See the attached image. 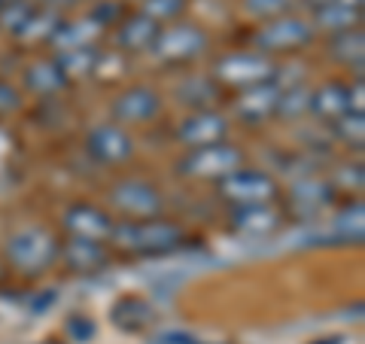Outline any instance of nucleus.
<instances>
[{"label":"nucleus","instance_id":"f257e3e1","mask_svg":"<svg viewBox=\"0 0 365 344\" xmlns=\"http://www.w3.org/2000/svg\"><path fill=\"white\" fill-rule=\"evenodd\" d=\"M110 241L116 244L125 253H134V256H165V253H174L186 244V235L177 223H168V220H131V223H119L113 228Z\"/></svg>","mask_w":365,"mask_h":344},{"label":"nucleus","instance_id":"f03ea898","mask_svg":"<svg viewBox=\"0 0 365 344\" xmlns=\"http://www.w3.org/2000/svg\"><path fill=\"white\" fill-rule=\"evenodd\" d=\"M58 238L49 228H21L9 238L6 244V256L13 262V268L21 274H43L58 262Z\"/></svg>","mask_w":365,"mask_h":344},{"label":"nucleus","instance_id":"7ed1b4c3","mask_svg":"<svg viewBox=\"0 0 365 344\" xmlns=\"http://www.w3.org/2000/svg\"><path fill=\"white\" fill-rule=\"evenodd\" d=\"M237 168H244V156L235 143H225V141L210 143V146H195L177 165L180 174L195 177V180H216V183Z\"/></svg>","mask_w":365,"mask_h":344},{"label":"nucleus","instance_id":"20e7f679","mask_svg":"<svg viewBox=\"0 0 365 344\" xmlns=\"http://www.w3.org/2000/svg\"><path fill=\"white\" fill-rule=\"evenodd\" d=\"M220 195L232 208H253V204H274L277 198V183L265 171L237 168L220 180Z\"/></svg>","mask_w":365,"mask_h":344},{"label":"nucleus","instance_id":"39448f33","mask_svg":"<svg viewBox=\"0 0 365 344\" xmlns=\"http://www.w3.org/2000/svg\"><path fill=\"white\" fill-rule=\"evenodd\" d=\"M274 74H277V64H274L271 55H262V52L225 55V59L216 64L220 83L235 86V88H253L262 83H274Z\"/></svg>","mask_w":365,"mask_h":344},{"label":"nucleus","instance_id":"423d86ee","mask_svg":"<svg viewBox=\"0 0 365 344\" xmlns=\"http://www.w3.org/2000/svg\"><path fill=\"white\" fill-rule=\"evenodd\" d=\"M204 49H207V34L195 25H174V28L158 31L155 43L150 46V52L165 64L195 61Z\"/></svg>","mask_w":365,"mask_h":344},{"label":"nucleus","instance_id":"0eeeda50","mask_svg":"<svg viewBox=\"0 0 365 344\" xmlns=\"http://www.w3.org/2000/svg\"><path fill=\"white\" fill-rule=\"evenodd\" d=\"M110 204L125 216H131V220H153V216L162 213L165 198L153 183L131 177V180H119L110 189Z\"/></svg>","mask_w":365,"mask_h":344},{"label":"nucleus","instance_id":"6e6552de","mask_svg":"<svg viewBox=\"0 0 365 344\" xmlns=\"http://www.w3.org/2000/svg\"><path fill=\"white\" fill-rule=\"evenodd\" d=\"M314 37V28L307 25V21L302 19H292V16H280V19H274L268 21L265 28H259L256 31V49L262 55H277V52H295V49H302V46H307Z\"/></svg>","mask_w":365,"mask_h":344},{"label":"nucleus","instance_id":"1a4fd4ad","mask_svg":"<svg viewBox=\"0 0 365 344\" xmlns=\"http://www.w3.org/2000/svg\"><path fill=\"white\" fill-rule=\"evenodd\" d=\"M86 153L104 165H122L134 156V141L119 125H98L86 134Z\"/></svg>","mask_w":365,"mask_h":344},{"label":"nucleus","instance_id":"9d476101","mask_svg":"<svg viewBox=\"0 0 365 344\" xmlns=\"http://www.w3.org/2000/svg\"><path fill=\"white\" fill-rule=\"evenodd\" d=\"M64 228L71 238H86V241L104 244V241H110L116 223L110 220L107 211L95 208V204H71L64 211Z\"/></svg>","mask_w":365,"mask_h":344},{"label":"nucleus","instance_id":"9b49d317","mask_svg":"<svg viewBox=\"0 0 365 344\" xmlns=\"http://www.w3.org/2000/svg\"><path fill=\"white\" fill-rule=\"evenodd\" d=\"M225 134H228L225 116H220V113H213V110H195L192 116L180 122L177 141L186 143L189 150H195V146H210V143L225 141Z\"/></svg>","mask_w":365,"mask_h":344},{"label":"nucleus","instance_id":"f8f14e48","mask_svg":"<svg viewBox=\"0 0 365 344\" xmlns=\"http://www.w3.org/2000/svg\"><path fill=\"white\" fill-rule=\"evenodd\" d=\"M110 113L119 122L140 125V122H150L162 113V98H158V91H153L150 86H134V88H125L122 95L113 101Z\"/></svg>","mask_w":365,"mask_h":344},{"label":"nucleus","instance_id":"ddd939ff","mask_svg":"<svg viewBox=\"0 0 365 344\" xmlns=\"http://www.w3.org/2000/svg\"><path fill=\"white\" fill-rule=\"evenodd\" d=\"M277 101H280V86L274 83H262L253 88H244L241 98L235 101V113L250 125H259L262 119H268L277 113Z\"/></svg>","mask_w":365,"mask_h":344},{"label":"nucleus","instance_id":"4468645a","mask_svg":"<svg viewBox=\"0 0 365 344\" xmlns=\"http://www.w3.org/2000/svg\"><path fill=\"white\" fill-rule=\"evenodd\" d=\"M58 259H64V265L76 274H91V271L107 265V250H104V244H98V241L67 238L58 250Z\"/></svg>","mask_w":365,"mask_h":344},{"label":"nucleus","instance_id":"2eb2a0df","mask_svg":"<svg viewBox=\"0 0 365 344\" xmlns=\"http://www.w3.org/2000/svg\"><path fill=\"white\" fill-rule=\"evenodd\" d=\"M332 192H335V186L329 180L304 177V180H299L292 186L289 201H292V208L299 211L302 216H314V213L326 211L329 204H332Z\"/></svg>","mask_w":365,"mask_h":344},{"label":"nucleus","instance_id":"dca6fc26","mask_svg":"<svg viewBox=\"0 0 365 344\" xmlns=\"http://www.w3.org/2000/svg\"><path fill=\"white\" fill-rule=\"evenodd\" d=\"M228 226L241 235H271L280 226V211L274 204H253V208H235Z\"/></svg>","mask_w":365,"mask_h":344},{"label":"nucleus","instance_id":"f3484780","mask_svg":"<svg viewBox=\"0 0 365 344\" xmlns=\"http://www.w3.org/2000/svg\"><path fill=\"white\" fill-rule=\"evenodd\" d=\"M110 320L125 332H143L146 326L155 323V311H153L150 302L137 299V295H125V299H119L113 305Z\"/></svg>","mask_w":365,"mask_h":344},{"label":"nucleus","instance_id":"a211bd4d","mask_svg":"<svg viewBox=\"0 0 365 344\" xmlns=\"http://www.w3.org/2000/svg\"><path fill=\"white\" fill-rule=\"evenodd\" d=\"M350 88L341 86V83H329L323 88L311 91V113H317L319 119H329L335 122L341 119L344 113H350Z\"/></svg>","mask_w":365,"mask_h":344},{"label":"nucleus","instance_id":"6ab92c4d","mask_svg":"<svg viewBox=\"0 0 365 344\" xmlns=\"http://www.w3.org/2000/svg\"><path fill=\"white\" fill-rule=\"evenodd\" d=\"M158 31H162V25H158L155 19L143 16V13L131 16V19H125L122 28H119V46L125 52H143V49H150V46L155 43Z\"/></svg>","mask_w":365,"mask_h":344},{"label":"nucleus","instance_id":"aec40b11","mask_svg":"<svg viewBox=\"0 0 365 344\" xmlns=\"http://www.w3.org/2000/svg\"><path fill=\"white\" fill-rule=\"evenodd\" d=\"M362 223H365L362 201H350L344 211L332 216V235L326 241L329 244H362Z\"/></svg>","mask_w":365,"mask_h":344},{"label":"nucleus","instance_id":"412c9836","mask_svg":"<svg viewBox=\"0 0 365 344\" xmlns=\"http://www.w3.org/2000/svg\"><path fill=\"white\" fill-rule=\"evenodd\" d=\"M52 61L61 67V74L67 76V83H71V79L91 76V74H95V67H98V61H101V55H98L95 46H73V49H61Z\"/></svg>","mask_w":365,"mask_h":344},{"label":"nucleus","instance_id":"4be33fe9","mask_svg":"<svg viewBox=\"0 0 365 344\" xmlns=\"http://www.w3.org/2000/svg\"><path fill=\"white\" fill-rule=\"evenodd\" d=\"M25 83L31 91H37V95H55V91H61L67 86V76L61 74V67L52 59H46V61H37L28 67Z\"/></svg>","mask_w":365,"mask_h":344},{"label":"nucleus","instance_id":"5701e85b","mask_svg":"<svg viewBox=\"0 0 365 344\" xmlns=\"http://www.w3.org/2000/svg\"><path fill=\"white\" fill-rule=\"evenodd\" d=\"M317 25L335 37V34L350 31V28L359 25V9H350L344 4H335V0H329V4L317 6Z\"/></svg>","mask_w":365,"mask_h":344},{"label":"nucleus","instance_id":"b1692460","mask_svg":"<svg viewBox=\"0 0 365 344\" xmlns=\"http://www.w3.org/2000/svg\"><path fill=\"white\" fill-rule=\"evenodd\" d=\"M216 95H220V86H216L213 79H204V76H192L177 88L180 104H189V107H198V110H207V104H213Z\"/></svg>","mask_w":365,"mask_h":344},{"label":"nucleus","instance_id":"393cba45","mask_svg":"<svg viewBox=\"0 0 365 344\" xmlns=\"http://www.w3.org/2000/svg\"><path fill=\"white\" fill-rule=\"evenodd\" d=\"M332 55L338 61H344V64H356L362 67V52H365V34L356 28H350V31H341L332 37Z\"/></svg>","mask_w":365,"mask_h":344},{"label":"nucleus","instance_id":"a878e982","mask_svg":"<svg viewBox=\"0 0 365 344\" xmlns=\"http://www.w3.org/2000/svg\"><path fill=\"white\" fill-rule=\"evenodd\" d=\"M307 110H311V91H307V88L295 86V88L280 91V101H277V113H280V116L295 119V116H302V113H307Z\"/></svg>","mask_w":365,"mask_h":344},{"label":"nucleus","instance_id":"bb28decb","mask_svg":"<svg viewBox=\"0 0 365 344\" xmlns=\"http://www.w3.org/2000/svg\"><path fill=\"white\" fill-rule=\"evenodd\" d=\"M31 4L28 0H6L4 6H0V25H4L9 34H21V28L28 25L31 19Z\"/></svg>","mask_w":365,"mask_h":344},{"label":"nucleus","instance_id":"cd10ccee","mask_svg":"<svg viewBox=\"0 0 365 344\" xmlns=\"http://www.w3.org/2000/svg\"><path fill=\"white\" fill-rule=\"evenodd\" d=\"M335 134L338 137H344L347 143H356V146H362V137H365V116L362 113H344L341 119H335Z\"/></svg>","mask_w":365,"mask_h":344},{"label":"nucleus","instance_id":"c85d7f7f","mask_svg":"<svg viewBox=\"0 0 365 344\" xmlns=\"http://www.w3.org/2000/svg\"><path fill=\"white\" fill-rule=\"evenodd\" d=\"M182 6H186V0H146L143 16H150V19H155L158 25H162V19H174Z\"/></svg>","mask_w":365,"mask_h":344},{"label":"nucleus","instance_id":"c756f323","mask_svg":"<svg viewBox=\"0 0 365 344\" xmlns=\"http://www.w3.org/2000/svg\"><path fill=\"white\" fill-rule=\"evenodd\" d=\"M289 9V0H247V13L259 19H277Z\"/></svg>","mask_w":365,"mask_h":344},{"label":"nucleus","instance_id":"7c9ffc66","mask_svg":"<svg viewBox=\"0 0 365 344\" xmlns=\"http://www.w3.org/2000/svg\"><path fill=\"white\" fill-rule=\"evenodd\" d=\"M67 335H71L73 341H88L91 335H95V323H91L88 317H71L67 320Z\"/></svg>","mask_w":365,"mask_h":344},{"label":"nucleus","instance_id":"2f4dec72","mask_svg":"<svg viewBox=\"0 0 365 344\" xmlns=\"http://www.w3.org/2000/svg\"><path fill=\"white\" fill-rule=\"evenodd\" d=\"M19 107H21V95L9 83H0V116H6V113H16Z\"/></svg>","mask_w":365,"mask_h":344},{"label":"nucleus","instance_id":"473e14b6","mask_svg":"<svg viewBox=\"0 0 365 344\" xmlns=\"http://www.w3.org/2000/svg\"><path fill=\"white\" fill-rule=\"evenodd\" d=\"M153 344H204V341H198L195 335H189V332H162Z\"/></svg>","mask_w":365,"mask_h":344},{"label":"nucleus","instance_id":"72a5a7b5","mask_svg":"<svg viewBox=\"0 0 365 344\" xmlns=\"http://www.w3.org/2000/svg\"><path fill=\"white\" fill-rule=\"evenodd\" d=\"M335 4H344L350 9H362V0H335Z\"/></svg>","mask_w":365,"mask_h":344},{"label":"nucleus","instance_id":"f704fd0d","mask_svg":"<svg viewBox=\"0 0 365 344\" xmlns=\"http://www.w3.org/2000/svg\"><path fill=\"white\" fill-rule=\"evenodd\" d=\"M314 344H341V338L332 335V338H319V341H314Z\"/></svg>","mask_w":365,"mask_h":344},{"label":"nucleus","instance_id":"c9c22d12","mask_svg":"<svg viewBox=\"0 0 365 344\" xmlns=\"http://www.w3.org/2000/svg\"><path fill=\"white\" fill-rule=\"evenodd\" d=\"M4 274H6V271H4V265H0V280H4Z\"/></svg>","mask_w":365,"mask_h":344},{"label":"nucleus","instance_id":"e433bc0d","mask_svg":"<svg viewBox=\"0 0 365 344\" xmlns=\"http://www.w3.org/2000/svg\"><path fill=\"white\" fill-rule=\"evenodd\" d=\"M4 4H6V0H0V6H4Z\"/></svg>","mask_w":365,"mask_h":344},{"label":"nucleus","instance_id":"4c0bfd02","mask_svg":"<svg viewBox=\"0 0 365 344\" xmlns=\"http://www.w3.org/2000/svg\"><path fill=\"white\" fill-rule=\"evenodd\" d=\"M46 344H55V341H46Z\"/></svg>","mask_w":365,"mask_h":344}]
</instances>
